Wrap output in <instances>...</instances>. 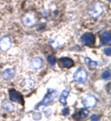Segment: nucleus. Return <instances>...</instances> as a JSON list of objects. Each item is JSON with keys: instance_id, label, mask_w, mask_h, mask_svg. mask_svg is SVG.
Returning a JSON list of instances; mask_svg holds the SVG:
<instances>
[{"instance_id": "f257e3e1", "label": "nucleus", "mask_w": 111, "mask_h": 121, "mask_svg": "<svg viewBox=\"0 0 111 121\" xmlns=\"http://www.w3.org/2000/svg\"><path fill=\"white\" fill-rule=\"evenodd\" d=\"M56 95H57V92L55 90L52 88H48L43 99L36 106L35 108H38L40 106L47 105L49 104L55 98Z\"/></svg>"}, {"instance_id": "f03ea898", "label": "nucleus", "mask_w": 111, "mask_h": 121, "mask_svg": "<svg viewBox=\"0 0 111 121\" xmlns=\"http://www.w3.org/2000/svg\"><path fill=\"white\" fill-rule=\"evenodd\" d=\"M9 98L10 100L22 105V106L24 105V100L22 94L14 88L10 89L9 91Z\"/></svg>"}, {"instance_id": "7ed1b4c3", "label": "nucleus", "mask_w": 111, "mask_h": 121, "mask_svg": "<svg viewBox=\"0 0 111 121\" xmlns=\"http://www.w3.org/2000/svg\"><path fill=\"white\" fill-rule=\"evenodd\" d=\"M87 78V73L84 68L80 67L76 70L73 75V79L79 83H84Z\"/></svg>"}, {"instance_id": "20e7f679", "label": "nucleus", "mask_w": 111, "mask_h": 121, "mask_svg": "<svg viewBox=\"0 0 111 121\" xmlns=\"http://www.w3.org/2000/svg\"><path fill=\"white\" fill-rule=\"evenodd\" d=\"M84 105L87 108H92L94 107L97 103V99L95 96L92 94H88L83 99Z\"/></svg>"}, {"instance_id": "39448f33", "label": "nucleus", "mask_w": 111, "mask_h": 121, "mask_svg": "<svg viewBox=\"0 0 111 121\" xmlns=\"http://www.w3.org/2000/svg\"><path fill=\"white\" fill-rule=\"evenodd\" d=\"M81 42L84 45L87 46L93 45L94 44V35L91 33H86L81 38Z\"/></svg>"}, {"instance_id": "423d86ee", "label": "nucleus", "mask_w": 111, "mask_h": 121, "mask_svg": "<svg viewBox=\"0 0 111 121\" xmlns=\"http://www.w3.org/2000/svg\"><path fill=\"white\" fill-rule=\"evenodd\" d=\"M89 114V111L86 108H81L77 110L73 116V118L77 120H84L88 117Z\"/></svg>"}, {"instance_id": "0eeeda50", "label": "nucleus", "mask_w": 111, "mask_h": 121, "mask_svg": "<svg viewBox=\"0 0 111 121\" xmlns=\"http://www.w3.org/2000/svg\"><path fill=\"white\" fill-rule=\"evenodd\" d=\"M11 45V40L9 37L5 36L0 40V49L3 51H6L9 49Z\"/></svg>"}, {"instance_id": "6e6552de", "label": "nucleus", "mask_w": 111, "mask_h": 121, "mask_svg": "<svg viewBox=\"0 0 111 121\" xmlns=\"http://www.w3.org/2000/svg\"><path fill=\"white\" fill-rule=\"evenodd\" d=\"M59 65L61 67L70 68L74 65V62L70 58L61 57L59 60Z\"/></svg>"}, {"instance_id": "1a4fd4ad", "label": "nucleus", "mask_w": 111, "mask_h": 121, "mask_svg": "<svg viewBox=\"0 0 111 121\" xmlns=\"http://www.w3.org/2000/svg\"><path fill=\"white\" fill-rule=\"evenodd\" d=\"M43 65V60L40 57H35L31 60V66L33 69L37 70L40 69Z\"/></svg>"}, {"instance_id": "9d476101", "label": "nucleus", "mask_w": 111, "mask_h": 121, "mask_svg": "<svg viewBox=\"0 0 111 121\" xmlns=\"http://www.w3.org/2000/svg\"><path fill=\"white\" fill-rule=\"evenodd\" d=\"M14 75H15V71L14 69L8 68L3 71L2 76L4 79L6 80H9L13 77Z\"/></svg>"}, {"instance_id": "9b49d317", "label": "nucleus", "mask_w": 111, "mask_h": 121, "mask_svg": "<svg viewBox=\"0 0 111 121\" xmlns=\"http://www.w3.org/2000/svg\"><path fill=\"white\" fill-rule=\"evenodd\" d=\"M101 41L103 44L110 45L111 43V35L108 32H104L101 35Z\"/></svg>"}, {"instance_id": "f8f14e48", "label": "nucleus", "mask_w": 111, "mask_h": 121, "mask_svg": "<svg viewBox=\"0 0 111 121\" xmlns=\"http://www.w3.org/2000/svg\"><path fill=\"white\" fill-rule=\"evenodd\" d=\"M103 12V8L101 6H96L89 12V14L93 17H96L100 15Z\"/></svg>"}, {"instance_id": "ddd939ff", "label": "nucleus", "mask_w": 111, "mask_h": 121, "mask_svg": "<svg viewBox=\"0 0 111 121\" xmlns=\"http://www.w3.org/2000/svg\"><path fill=\"white\" fill-rule=\"evenodd\" d=\"M84 62H85V64L88 67V68L89 69H91V70L96 69L98 65L97 62L96 61H93V60H92L91 58H89L88 57H86L85 59H84Z\"/></svg>"}, {"instance_id": "4468645a", "label": "nucleus", "mask_w": 111, "mask_h": 121, "mask_svg": "<svg viewBox=\"0 0 111 121\" xmlns=\"http://www.w3.org/2000/svg\"><path fill=\"white\" fill-rule=\"evenodd\" d=\"M69 94V91L67 90H63L61 94L60 98V102L63 105H66L67 104V98L68 97Z\"/></svg>"}, {"instance_id": "2eb2a0df", "label": "nucleus", "mask_w": 111, "mask_h": 121, "mask_svg": "<svg viewBox=\"0 0 111 121\" xmlns=\"http://www.w3.org/2000/svg\"><path fill=\"white\" fill-rule=\"evenodd\" d=\"M47 61L48 62L49 65H52V66H54L55 65L56 62V59L55 56L53 55H50L47 57Z\"/></svg>"}, {"instance_id": "dca6fc26", "label": "nucleus", "mask_w": 111, "mask_h": 121, "mask_svg": "<svg viewBox=\"0 0 111 121\" xmlns=\"http://www.w3.org/2000/svg\"><path fill=\"white\" fill-rule=\"evenodd\" d=\"M3 108H4L6 111H9V110L10 111V110L13 109V105L11 104V103L8 102V101H7V102L6 101V102H4L3 103Z\"/></svg>"}, {"instance_id": "f3484780", "label": "nucleus", "mask_w": 111, "mask_h": 121, "mask_svg": "<svg viewBox=\"0 0 111 121\" xmlns=\"http://www.w3.org/2000/svg\"><path fill=\"white\" fill-rule=\"evenodd\" d=\"M102 78L105 80H108L111 79V73L110 71L106 70L102 74Z\"/></svg>"}, {"instance_id": "a211bd4d", "label": "nucleus", "mask_w": 111, "mask_h": 121, "mask_svg": "<svg viewBox=\"0 0 111 121\" xmlns=\"http://www.w3.org/2000/svg\"><path fill=\"white\" fill-rule=\"evenodd\" d=\"M62 113L63 116H68L70 113V110L68 108H65L62 110Z\"/></svg>"}, {"instance_id": "6ab92c4d", "label": "nucleus", "mask_w": 111, "mask_h": 121, "mask_svg": "<svg viewBox=\"0 0 111 121\" xmlns=\"http://www.w3.org/2000/svg\"><path fill=\"white\" fill-rule=\"evenodd\" d=\"M104 53L107 56H111V49L110 48H107L104 49Z\"/></svg>"}, {"instance_id": "aec40b11", "label": "nucleus", "mask_w": 111, "mask_h": 121, "mask_svg": "<svg viewBox=\"0 0 111 121\" xmlns=\"http://www.w3.org/2000/svg\"><path fill=\"white\" fill-rule=\"evenodd\" d=\"M91 120L92 121H98L99 120V117L97 115H93L91 117Z\"/></svg>"}]
</instances>
